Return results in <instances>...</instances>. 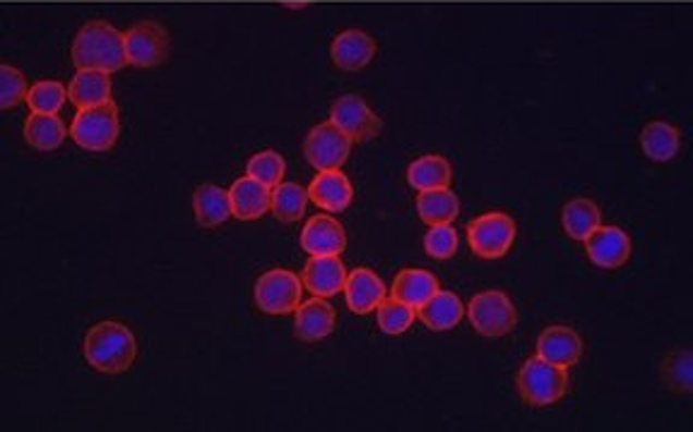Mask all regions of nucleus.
Masks as SVG:
<instances>
[{
	"instance_id": "obj_1",
	"label": "nucleus",
	"mask_w": 693,
	"mask_h": 432,
	"mask_svg": "<svg viewBox=\"0 0 693 432\" xmlns=\"http://www.w3.org/2000/svg\"><path fill=\"white\" fill-rule=\"evenodd\" d=\"M71 58L77 70H104V73L109 75L119 73V70L129 65L123 32L101 20L87 22V25L77 32Z\"/></svg>"
},
{
	"instance_id": "obj_2",
	"label": "nucleus",
	"mask_w": 693,
	"mask_h": 432,
	"mask_svg": "<svg viewBox=\"0 0 693 432\" xmlns=\"http://www.w3.org/2000/svg\"><path fill=\"white\" fill-rule=\"evenodd\" d=\"M83 351L85 360L95 370L107 372V375H121L135 363L137 342L123 322H99L87 332Z\"/></svg>"
},
{
	"instance_id": "obj_3",
	"label": "nucleus",
	"mask_w": 693,
	"mask_h": 432,
	"mask_svg": "<svg viewBox=\"0 0 693 432\" xmlns=\"http://www.w3.org/2000/svg\"><path fill=\"white\" fill-rule=\"evenodd\" d=\"M518 392L530 406L559 404L569 392V372L545 358H530L518 372Z\"/></svg>"
},
{
	"instance_id": "obj_4",
	"label": "nucleus",
	"mask_w": 693,
	"mask_h": 432,
	"mask_svg": "<svg viewBox=\"0 0 693 432\" xmlns=\"http://www.w3.org/2000/svg\"><path fill=\"white\" fill-rule=\"evenodd\" d=\"M119 107L113 101L101 103V107L80 109L71 125L73 143L85 151H95V155L109 151L115 145V139H119Z\"/></svg>"
},
{
	"instance_id": "obj_5",
	"label": "nucleus",
	"mask_w": 693,
	"mask_h": 432,
	"mask_svg": "<svg viewBox=\"0 0 693 432\" xmlns=\"http://www.w3.org/2000/svg\"><path fill=\"white\" fill-rule=\"evenodd\" d=\"M470 324L475 326V332L482 336H506L515 330L518 312L503 291H484L470 300L465 308Z\"/></svg>"
},
{
	"instance_id": "obj_6",
	"label": "nucleus",
	"mask_w": 693,
	"mask_h": 432,
	"mask_svg": "<svg viewBox=\"0 0 693 432\" xmlns=\"http://www.w3.org/2000/svg\"><path fill=\"white\" fill-rule=\"evenodd\" d=\"M302 294H304V282L296 274L289 270H277L265 272L256 282V306L265 314H289L302 306Z\"/></svg>"
},
{
	"instance_id": "obj_7",
	"label": "nucleus",
	"mask_w": 693,
	"mask_h": 432,
	"mask_svg": "<svg viewBox=\"0 0 693 432\" xmlns=\"http://www.w3.org/2000/svg\"><path fill=\"white\" fill-rule=\"evenodd\" d=\"M515 221L503 212H489L467 224L470 248L484 260H499L515 240Z\"/></svg>"
},
{
	"instance_id": "obj_8",
	"label": "nucleus",
	"mask_w": 693,
	"mask_h": 432,
	"mask_svg": "<svg viewBox=\"0 0 693 432\" xmlns=\"http://www.w3.org/2000/svg\"><path fill=\"white\" fill-rule=\"evenodd\" d=\"M352 151V139L335 123H320L308 133L304 143V157L316 171L342 169Z\"/></svg>"
},
{
	"instance_id": "obj_9",
	"label": "nucleus",
	"mask_w": 693,
	"mask_h": 432,
	"mask_svg": "<svg viewBox=\"0 0 693 432\" xmlns=\"http://www.w3.org/2000/svg\"><path fill=\"white\" fill-rule=\"evenodd\" d=\"M125 58L135 67H157L169 55V32L159 22H137L123 34Z\"/></svg>"
},
{
	"instance_id": "obj_10",
	"label": "nucleus",
	"mask_w": 693,
	"mask_h": 432,
	"mask_svg": "<svg viewBox=\"0 0 693 432\" xmlns=\"http://www.w3.org/2000/svg\"><path fill=\"white\" fill-rule=\"evenodd\" d=\"M330 123L338 125L340 131L352 139V143H366V139H374L380 133V127H384L376 111L356 95L340 97L332 103Z\"/></svg>"
},
{
	"instance_id": "obj_11",
	"label": "nucleus",
	"mask_w": 693,
	"mask_h": 432,
	"mask_svg": "<svg viewBox=\"0 0 693 432\" xmlns=\"http://www.w3.org/2000/svg\"><path fill=\"white\" fill-rule=\"evenodd\" d=\"M585 252L599 270H619L631 257V238L619 226L599 224L585 240Z\"/></svg>"
},
{
	"instance_id": "obj_12",
	"label": "nucleus",
	"mask_w": 693,
	"mask_h": 432,
	"mask_svg": "<svg viewBox=\"0 0 693 432\" xmlns=\"http://www.w3.org/2000/svg\"><path fill=\"white\" fill-rule=\"evenodd\" d=\"M302 282L318 298H332L344 291L346 267L340 255H311L302 272Z\"/></svg>"
},
{
	"instance_id": "obj_13",
	"label": "nucleus",
	"mask_w": 693,
	"mask_h": 432,
	"mask_svg": "<svg viewBox=\"0 0 693 432\" xmlns=\"http://www.w3.org/2000/svg\"><path fill=\"white\" fill-rule=\"evenodd\" d=\"M537 356L549 360L554 366L569 370L583 356V338L575 330H571V326H547L537 338Z\"/></svg>"
},
{
	"instance_id": "obj_14",
	"label": "nucleus",
	"mask_w": 693,
	"mask_h": 432,
	"mask_svg": "<svg viewBox=\"0 0 693 432\" xmlns=\"http://www.w3.org/2000/svg\"><path fill=\"white\" fill-rule=\"evenodd\" d=\"M376 55V41L362 29L340 32L330 44V58L344 73H356L364 70Z\"/></svg>"
},
{
	"instance_id": "obj_15",
	"label": "nucleus",
	"mask_w": 693,
	"mask_h": 432,
	"mask_svg": "<svg viewBox=\"0 0 693 432\" xmlns=\"http://www.w3.org/2000/svg\"><path fill=\"white\" fill-rule=\"evenodd\" d=\"M386 298V284L380 282V276L374 270L366 267H356L346 274L344 282V300L346 308L354 314H368L374 312Z\"/></svg>"
},
{
	"instance_id": "obj_16",
	"label": "nucleus",
	"mask_w": 693,
	"mask_h": 432,
	"mask_svg": "<svg viewBox=\"0 0 693 432\" xmlns=\"http://www.w3.org/2000/svg\"><path fill=\"white\" fill-rule=\"evenodd\" d=\"M231 217L241 221H256L270 212L272 205V188L263 185L260 181L244 176L231 183Z\"/></svg>"
},
{
	"instance_id": "obj_17",
	"label": "nucleus",
	"mask_w": 693,
	"mask_h": 432,
	"mask_svg": "<svg viewBox=\"0 0 693 432\" xmlns=\"http://www.w3.org/2000/svg\"><path fill=\"white\" fill-rule=\"evenodd\" d=\"M302 248L308 255H342L346 250V231L328 214L311 217L302 231Z\"/></svg>"
},
{
	"instance_id": "obj_18",
	"label": "nucleus",
	"mask_w": 693,
	"mask_h": 432,
	"mask_svg": "<svg viewBox=\"0 0 693 432\" xmlns=\"http://www.w3.org/2000/svg\"><path fill=\"white\" fill-rule=\"evenodd\" d=\"M308 197L326 212H346L354 200V188L340 169L320 171L308 185Z\"/></svg>"
},
{
	"instance_id": "obj_19",
	"label": "nucleus",
	"mask_w": 693,
	"mask_h": 432,
	"mask_svg": "<svg viewBox=\"0 0 693 432\" xmlns=\"http://www.w3.org/2000/svg\"><path fill=\"white\" fill-rule=\"evenodd\" d=\"M294 318V332L302 342H320L335 332V310L328 298H314L299 306Z\"/></svg>"
},
{
	"instance_id": "obj_20",
	"label": "nucleus",
	"mask_w": 693,
	"mask_h": 432,
	"mask_svg": "<svg viewBox=\"0 0 693 432\" xmlns=\"http://www.w3.org/2000/svg\"><path fill=\"white\" fill-rule=\"evenodd\" d=\"M417 312L424 326H429L431 332H450L453 326L462 322L465 306H462V300L453 294V291L438 288Z\"/></svg>"
},
{
	"instance_id": "obj_21",
	"label": "nucleus",
	"mask_w": 693,
	"mask_h": 432,
	"mask_svg": "<svg viewBox=\"0 0 693 432\" xmlns=\"http://www.w3.org/2000/svg\"><path fill=\"white\" fill-rule=\"evenodd\" d=\"M68 99L75 103V109L101 107L111 101V77L104 70H77L71 87H68Z\"/></svg>"
},
{
	"instance_id": "obj_22",
	"label": "nucleus",
	"mask_w": 693,
	"mask_h": 432,
	"mask_svg": "<svg viewBox=\"0 0 693 432\" xmlns=\"http://www.w3.org/2000/svg\"><path fill=\"white\" fill-rule=\"evenodd\" d=\"M193 212H195V221H198L203 229L222 226L231 217L229 190L219 188V185H212V183L200 185L193 195Z\"/></svg>"
},
{
	"instance_id": "obj_23",
	"label": "nucleus",
	"mask_w": 693,
	"mask_h": 432,
	"mask_svg": "<svg viewBox=\"0 0 693 432\" xmlns=\"http://www.w3.org/2000/svg\"><path fill=\"white\" fill-rule=\"evenodd\" d=\"M438 286V279L426 270H402L396 282L390 286V296L402 303H408L414 310H420L426 300H429Z\"/></svg>"
},
{
	"instance_id": "obj_24",
	"label": "nucleus",
	"mask_w": 693,
	"mask_h": 432,
	"mask_svg": "<svg viewBox=\"0 0 693 432\" xmlns=\"http://www.w3.org/2000/svg\"><path fill=\"white\" fill-rule=\"evenodd\" d=\"M561 224L566 236L573 240H585L591 233L603 224V212L599 207L587 200V197H573L561 209Z\"/></svg>"
},
{
	"instance_id": "obj_25",
	"label": "nucleus",
	"mask_w": 693,
	"mask_h": 432,
	"mask_svg": "<svg viewBox=\"0 0 693 432\" xmlns=\"http://www.w3.org/2000/svg\"><path fill=\"white\" fill-rule=\"evenodd\" d=\"M679 147H681V135L674 125L653 121L641 131V149L651 161H657V163L672 161L679 155Z\"/></svg>"
},
{
	"instance_id": "obj_26",
	"label": "nucleus",
	"mask_w": 693,
	"mask_h": 432,
	"mask_svg": "<svg viewBox=\"0 0 693 432\" xmlns=\"http://www.w3.org/2000/svg\"><path fill=\"white\" fill-rule=\"evenodd\" d=\"M417 214L424 224H453L460 214V200L450 188L422 190L417 195Z\"/></svg>"
},
{
	"instance_id": "obj_27",
	"label": "nucleus",
	"mask_w": 693,
	"mask_h": 432,
	"mask_svg": "<svg viewBox=\"0 0 693 432\" xmlns=\"http://www.w3.org/2000/svg\"><path fill=\"white\" fill-rule=\"evenodd\" d=\"M453 181V169L450 163L438 155H426L414 159L408 169V183L414 190H434V188H448Z\"/></svg>"
},
{
	"instance_id": "obj_28",
	"label": "nucleus",
	"mask_w": 693,
	"mask_h": 432,
	"mask_svg": "<svg viewBox=\"0 0 693 432\" xmlns=\"http://www.w3.org/2000/svg\"><path fill=\"white\" fill-rule=\"evenodd\" d=\"M71 135L65 131V123L56 113H32L25 121V139L27 145L39 151H53L65 143Z\"/></svg>"
},
{
	"instance_id": "obj_29",
	"label": "nucleus",
	"mask_w": 693,
	"mask_h": 432,
	"mask_svg": "<svg viewBox=\"0 0 693 432\" xmlns=\"http://www.w3.org/2000/svg\"><path fill=\"white\" fill-rule=\"evenodd\" d=\"M308 188L299 183H280L277 188H272V205L270 212L275 219L284 221V224H294V221L304 219L308 209Z\"/></svg>"
},
{
	"instance_id": "obj_30",
	"label": "nucleus",
	"mask_w": 693,
	"mask_h": 432,
	"mask_svg": "<svg viewBox=\"0 0 693 432\" xmlns=\"http://www.w3.org/2000/svg\"><path fill=\"white\" fill-rule=\"evenodd\" d=\"M414 318H417V310H414L412 306H408V303H402L398 298H384V303L376 308V320H378V326L384 334H404L412 326Z\"/></svg>"
},
{
	"instance_id": "obj_31",
	"label": "nucleus",
	"mask_w": 693,
	"mask_h": 432,
	"mask_svg": "<svg viewBox=\"0 0 693 432\" xmlns=\"http://www.w3.org/2000/svg\"><path fill=\"white\" fill-rule=\"evenodd\" d=\"M284 171H287V161L275 149H265L253 155L251 161L246 163V176L260 181L268 188H277L284 181Z\"/></svg>"
},
{
	"instance_id": "obj_32",
	"label": "nucleus",
	"mask_w": 693,
	"mask_h": 432,
	"mask_svg": "<svg viewBox=\"0 0 693 432\" xmlns=\"http://www.w3.org/2000/svg\"><path fill=\"white\" fill-rule=\"evenodd\" d=\"M65 99H68V89L61 85V82L41 79L37 82V85L29 87L27 107L32 109V113H58L65 107Z\"/></svg>"
},
{
	"instance_id": "obj_33",
	"label": "nucleus",
	"mask_w": 693,
	"mask_h": 432,
	"mask_svg": "<svg viewBox=\"0 0 693 432\" xmlns=\"http://www.w3.org/2000/svg\"><path fill=\"white\" fill-rule=\"evenodd\" d=\"M27 95H29L27 77L13 65L8 63L0 65V109L3 111L15 109L20 101H27Z\"/></svg>"
},
{
	"instance_id": "obj_34",
	"label": "nucleus",
	"mask_w": 693,
	"mask_h": 432,
	"mask_svg": "<svg viewBox=\"0 0 693 432\" xmlns=\"http://www.w3.org/2000/svg\"><path fill=\"white\" fill-rule=\"evenodd\" d=\"M424 250L434 260H450L458 252V231L450 224H436L424 236Z\"/></svg>"
},
{
	"instance_id": "obj_35",
	"label": "nucleus",
	"mask_w": 693,
	"mask_h": 432,
	"mask_svg": "<svg viewBox=\"0 0 693 432\" xmlns=\"http://www.w3.org/2000/svg\"><path fill=\"white\" fill-rule=\"evenodd\" d=\"M691 354L689 351H677L667 358V363L662 368V378L667 382L669 390L684 392L689 394L693 390V375H691Z\"/></svg>"
}]
</instances>
